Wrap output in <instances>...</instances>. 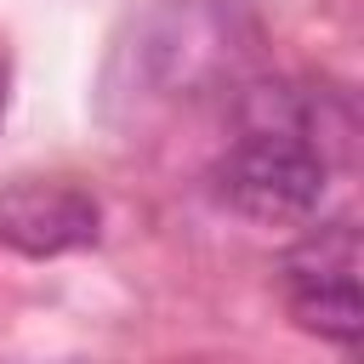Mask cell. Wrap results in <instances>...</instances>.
Here are the masks:
<instances>
[{"label": "cell", "instance_id": "cell-1", "mask_svg": "<svg viewBox=\"0 0 364 364\" xmlns=\"http://www.w3.org/2000/svg\"><path fill=\"white\" fill-rule=\"evenodd\" d=\"M262 28L239 0H154L114 51L108 91L131 108H176L239 85Z\"/></svg>", "mask_w": 364, "mask_h": 364}, {"label": "cell", "instance_id": "cell-3", "mask_svg": "<svg viewBox=\"0 0 364 364\" xmlns=\"http://www.w3.org/2000/svg\"><path fill=\"white\" fill-rule=\"evenodd\" d=\"M279 284H284V301H290V313H296V324L307 336H318L330 347H358V330H364V301H358V228L347 216L301 233L284 250Z\"/></svg>", "mask_w": 364, "mask_h": 364}, {"label": "cell", "instance_id": "cell-2", "mask_svg": "<svg viewBox=\"0 0 364 364\" xmlns=\"http://www.w3.org/2000/svg\"><path fill=\"white\" fill-rule=\"evenodd\" d=\"M330 176H336V159L307 131L273 125V119H239V136L228 142V154L210 171L216 199L262 228L318 222V210L330 199Z\"/></svg>", "mask_w": 364, "mask_h": 364}, {"label": "cell", "instance_id": "cell-4", "mask_svg": "<svg viewBox=\"0 0 364 364\" xmlns=\"http://www.w3.org/2000/svg\"><path fill=\"white\" fill-rule=\"evenodd\" d=\"M97 199L68 182H28L0 199V239L23 256H63L97 239Z\"/></svg>", "mask_w": 364, "mask_h": 364}, {"label": "cell", "instance_id": "cell-5", "mask_svg": "<svg viewBox=\"0 0 364 364\" xmlns=\"http://www.w3.org/2000/svg\"><path fill=\"white\" fill-rule=\"evenodd\" d=\"M0 114H6V63H0Z\"/></svg>", "mask_w": 364, "mask_h": 364}]
</instances>
